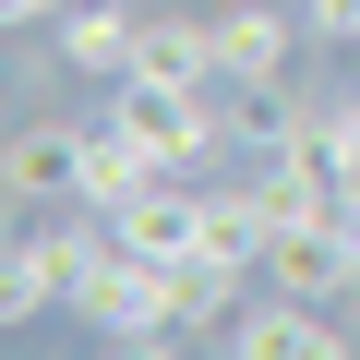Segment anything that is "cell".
I'll return each instance as SVG.
<instances>
[{
  "label": "cell",
  "mask_w": 360,
  "mask_h": 360,
  "mask_svg": "<svg viewBox=\"0 0 360 360\" xmlns=\"http://www.w3.org/2000/svg\"><path fill=\"white\" fill-rule=\"evenodd\" d=\"M132 49H144V13H132V0H72V13H60V60H72V72L120 84Z\"/></svg>",
  "instance_id": "4"
},
{
  "label": "cell",
  "mask_w": 360,
  "mask_h": 360,
  "mask_svg": "<svg viewBox=\"0 0 360 360\" xmlns=\"http://www.w3.org/2000/svg\"><path fill=\"white\" fill-rule=\"evenodd\" d=\"M229 348H240V360H348L360 324H336V300H288V288H276L264 312L229 324Z\"/></svg>",
  "instance_id": "1"
},
{
  "label": "cell",
  "mask_w": 360,
  "mask_h": 360,
  "mask_svg": "<svg viewBox=\"0 0 360 360\" xmlns=\"http://www.w3.org/2000/svg\"><path fill=\"white\" fill-rule=\"evenodd\" d=\"M84 180V132L72 120H25L13 132V193H72Z\"/></svg>",
  "instance_id": "8"
},
{
  "label": "cell",
  "mask_w": 360,
  "mask_h": 360,
  "mask_svg": "<svg viewBox=\"0 0 360 360\" xmlns=\"http://www.w3.org/2000/svg\"><path fill=\"white\" fill-rule=\"evenodd\" d=\"M0 13H13V25H60L72 0H0Z\"/></svg>",
  "instance_id": "10"
},
{
  "label": "cell",
  "mask_w": 360,
  "mask_h": 360,
  "mask_svg": "<svg viewBox=\"0 0 360 360\" xmlns=\"http://www.w3.org/2000/svg\"><path fill=\"white\" fill-rule=\"evenodd\" d=\"M229 96H240V108H229V132H240L252 156H288V144L324 120V96H288V72H276V84H229Z\"/></svg>",
  "instance_id": "7"
},
{
  "label": "cell",
  "mask_w": 360,
  "mask_h": 360,
  "mask_svg": "<svg viewBox=\"0 0 360 360\" xmlns=\"http://www.w3.org/2000/svg\"><path fill=\"white\" fill-rule=\"evenodd\" d=\"M205 25H217V84H276L288 72V13L276 0H229Z\"/></svg>",
  "instance_id": "3"
},
{
  "label": "cell",
  "mask_w": 360,
  "mask_h": 360,
  "mask_svg": "<svg viewBox=\"0 0 360 360\" xmlns=\"http://www.w3.org/2000/svg\"><path fill=\"white\" fill-rule=\"evenodd\" d=\"M348 240H360V193H348Z\"/></svg>",
  "instance_id": "11"
},
{
  "label": "cell",
  "mask_w": 360,
  "mask_h": 360,
  "mask_svg": "<svg viewBox=\"0 0 360 360\" xmlns=\"http://www.w3.org/2000/svg\"><path fill=\"white\" fill-rule=\"evenodd\" d=\"M300 25L336 37V49H360V0H300Z\"/></svg>",
  "instance_id": "9"
},
{
  "label": "cell",
  "mask_w": 360,
  "mask_h": 360,
  "mask_svg": "<svg viewBox=\"0 0 360 360\" xmlns=\"http://www.w3.org/2000/svg\"><path fill=\"white\" fill-rule=\"evenodd\" d=\"M108 240H120V252H156V264H193V252H205V193L156 168L132 205H108Z\"/></svg>",
  "instance_id": "2"
},
{
  "label": "cell",
  "mask_w": 360,
  "mask_h": 360,
  "mask_svg": "<svg viewBox=\"0 0 360 360\" xmlns=\"http://www.w3.org/2000/svg\"><path fill=\"white\" fill-rule=\"evenodd\" d=\"M132 72H144V84H217V25H193V13H144Z\"/></svg>",
  "instance_id": "5"
},
{
  "label": "cell",
  "mask_w": 360,
  "mask_h": 360,
  "mask_svg": "<svg viewBox=\"0 0 360 360\" xmlns=\"http://www.w3.org/2000/svg\"><path fill=\"white\" fill-rule=\"evenodd\" d=\"M49 300H72V252H60V229L13 240V264H0V324H37Z\"/></svg>",
  "instance_id": "6"
}]
</instances>
